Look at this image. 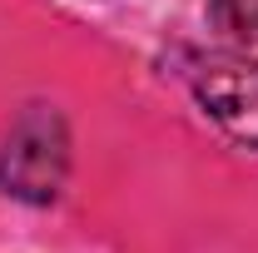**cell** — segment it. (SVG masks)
<instances>
[{
	"instance_id": "cell-1",
	"label": "cell",
	"mask_w": 258,
	"mask_h": 253,
	"mask_svg": "<svg viewBox=\"0 0 258 253\" xmlns=\"http://www.w3.org/2000/svg\"><path fill=\"white\" fill-rule=\"evenodd\" d=\"M64 169H70L64 119L45 104H30L0 149V189L25 199V204H50L64 184Z\"/></svg>"
},
{
	"instance_id": "cell-2",
	"label": "cell",
	"mask_w": 258,
	"mask_h": 253,
	"mask_svg": "<svg viewBox=\"0 0 258 253\" xmlns=\"http://www.w3.org/2000/svg\"><path fill=\"white\" fill-rule=\"evenodd\" d=\"M194 95L228 139L258 149V65L243 55H214L194 65Z\"/></svg>"
},
{
	"instance_id": "cell-3",
	"label": "cell",
	"mask_w": 258,
	"mask_h": 253,
	"mask_svg": "<svg viewBox=\"0 0 258 253\" xmlns=\"http://www.w3.org/2000/svg\"><path fill=\"white\" fill-rule=\"evenodd\" d=\"M209 30L228 45H258V0H209Z\"/></svg>"
}]
</instances>
